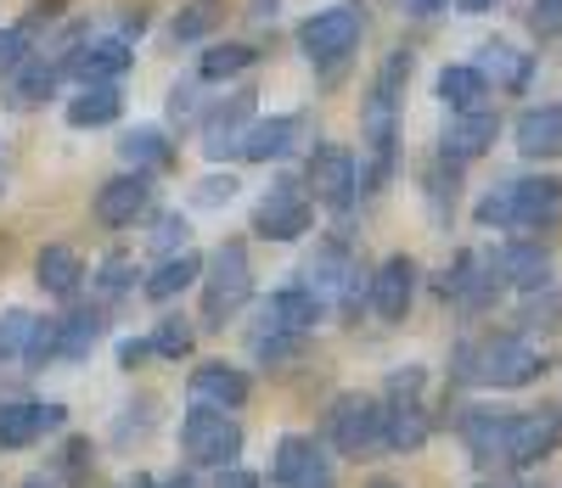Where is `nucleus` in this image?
Returning <instances> with one entry per match:
<instances>
[{"instance_id": "f03ea898", "label": "nucleus", "mask_w": 562, "mask_h": 488, "mask_svg": "<svg viewBox=\"0 0 562 488\" xmlns=\"http://www.w3.org/2000/svg\"><path fill=\"white\" fill-rule=\"evenodd\" d=\"M546 354L529 343L524 331H501V337H479V343H461L456 349V376L461 382H479V387H529L540 382Z\"/></svg>"}, {"instance_id": "58836bf2", "label": "nucleus", "mask_w": 562, "mask_h": 488, "mask_svg": "<svg viewBox=\"0 0 562 488\" xmlns=\"http://www.w3.org/2000/svg\"><path fill=\"white\" fill-rule=\"evenodd\" d=\"M147 343H153V354H164V360H186V354H192V343H198V331H192V320L164 315Z\"/></svg>"}, {"instance_id": "09e8293b", "label": "nucleus", "mask_w": 562, "mask_h": 488, "mask_svg": "<svg viewBox=\"0 0 562 488\" xmlns=\"http://www.w3.org/2000/svg\"><path fill=\"white\" fill-rule=\"evenodd\" d=\"M231 197H237V180H231V174H225V180L214 174V180H203V185H198V203H203V208H214V203H231Z\"/></svg>"}, {"instance_id": "6e6552de", "label": "nucleus", "mask_w": 562, "mask_h": 488, "mask_svg": "<svg viewBox=\"0 0 562 488\" xmlns=\"http://www.w3.org/2000/svg\"><path fill=\"white\" fill-rule=\"evenodd\" d=\"M360 39H366V7H355V0L326 7V12L299 23V52L310 63H321V68H333V73H338V63L349 52H360Z\"/></svg>"}, {"instance_id": "c9c22d12", "label": "nucleus", "mask_w": 562, "mask_h": 488, "mask_svg": "<svg viewBox=\"0 0 562 488\" xmlns=\"http://www.w3.org/2000/svg\"><path fill=\"white\" fill-rule=\"evenodd\" d=\"M259 63V52L248 39H231V45H214V52H203V63H198V79H209V84H225V79H243L248 68Z\"/></svg>"}, {"instance_id": "603ef678", "label": "nucleus", "mask_w": 562, "mask_h": 488, "mask_svg": "<svg viewBox=\"0 0 562 488\" xmlns=\"http://www.w3.org/2000/svg\"><path fill=\"white\" fill-rule=\"evenodd\" d=\"M445 7H450V0H400V12H405V18H439Z\"/></svg>"}, {"instance_id": "de8ad7c7", "label": "nucleus", "mask_w": 562, "mask_h": 488, "mask_svg": "<svg viewBox=\"0 0 562 488\" xmlns=\"http://www.w3.org/2000/svg\"><path fill=\"white\" fill-rule=\"evenodd\" d=\"M169 118L175 124H192L198 118V84H175L169 90Z\"/></svg>"}, {"instance_id": "9b49d317", "label": "nucleus", "mask_w": 562, "mask_h": 488, "mask_svg": "<svg viewBox=\"0 0 562 488\" xmlns=\"http://www.w3.org/2000/svg\"><path fill=\"white\" fill-rule=\"evenodd\" d=\"M501 286H506L501 253H461V259L445 270V281H439V292H445L461 315H484V309L501 298Z\"/></svg>"}, {"instance_id": "c756f323", "label": "nucleus", "mask_w": 562, "mask_h": 488, "mask_svg": "<svg viewBox=\"0 0 562 488\" xmlns=\"http://www.w3.org/2000/svg\"><path fill=\"white\" fill-rule=\"evenodd\" d=\"M248 349H254V360H265V365H288V360H299V354L310 349V331L276 326L270 315H259V326H254V337H248Z\"/></svg>"}, {"instance_id": "a878e982", "label": "nucleus", "mask_w": 562, "mask_h": 488, "mask_svg": "<svg viewBox=\"0 0 562 488\" xmlns=\"http://www.w3.org/2000/svg\"><path fill=\"white\" fill-rule=\"evenodd\" d=\"M490 79L473 68V63H456V68H445L439 73V102L450 107V113H484L490 107Z\"/></svg>"}, {"instance_id": "ddd939ff", "label": "nucleus", "mask_w": 562, "mask_h": 488, "mask_svg": "<svg viewBox=\"0 0 562 488\" xmlns=\"http://www.w3.org/2000/svg\"><path fill=\"white\" fill-rule=\"evenodd\" d=\"M270 483L276 488H338V472H333V461L321 455L315 438L288 432L276 444V455H270Z\"/></svg>"}, {"instance_id": "4be33fe9", "label": "nucleus", "mask_w": 562, "mask_h": 488, "mask_svg": "<svg viewBox=\"0 0 562 488\" xmlns=\"http://www.w3.org/2000/svg\"><path fill=\"white\" fill-rule=\"evenodd\" d=\"M254 394V382L237 371V365H225V360H209L192 371V405H209V410H243Z\"/></svg>"}, {"instance_id": "412c9836", "label": "nucleus", "mask_w": 562, "mask_h": 488, "mask_svg": "<svg viewBox=\"0 0 562 488\" xmlns=\"http://www.w3.org/2000/svg\"><path fill=\"white\" fill-rule=\"evenodd\" d=\"M147 203H153L147 174H113V180L97 191V225L124 230V225H135L140 214H147Z\"/></svg>"}, {"instance_id": "f8f14e48", "label": "nucleus", "mask_w": 562, "mask_h": 488, "mask_svg": "<svg viewBox=\"0 0 562 488\" xmlns=\"http://www.w3.org/2000/svg\"><path fill=\"white\" fill-rule=\"evenodd\" d=\"M304 185H310L315 203H326L333 214H349L355 197H360V158L349 152V146H315Z\"/></svg>"}, {"instance_id": "864d4df0", "label": "nucleus", "mask_w": 562, "mask_h": 488, "mask_svg": "<svg viewBox=\"0 0 562 488\" xmlns=\"http://www.w3.org/2000/svg\"><path fill=\"white\" fill-rule=\"evenodd\" d=\"M214 488H259V477H254V472H243V466H225Z\"/></svg>"}, {"instance_id": "c03bdc74", "label": "nucleus", "mask_w": 562, "mask_h": 488, "mask_svg": "<svg viewBox=\"0 0 562 488\" xmlns=\"http://www.w3.org/2000/svg\"><path fill=\"white\" fill-rule=\"evenodd\" d=\"M529 29L540 39H562V0H529Z\"/></svg>"}, {"instance_id": "5fc2aeb1", "label": "nucleus", "mask_w": 562, "mask_h": 488, "mask_svg": "<svg viewBox=\"0 0 562 488\" xmlns=\"http://www.w3.org/2000/svg\"><path fill=\"white\" fill-rule=\"evenodd\" d=\"M456 7H461V12H495L501 0H456Z\"/></svg>"}, {"instance_id": "f3484780", "label": "nucleus", "mask_w": 562, "mask_h": 488, "mask_svg": "<svg viewBox=\"0 0 562 488\" xmlns=\"http://www.w3.org/2000/svg\"><path fill=\"white\" fill-rule=\"evenodd\" d=\"M512 421H518V410H461V444L467 455H473L479 466H495L506 461V444H512Z\"/></svg>"}, {"instance_id": "20e7f679", "label": "nucleus", "mask_w": 562, "mask_h": 488, "mask_svg": "<svg viewBox=\"0 0 562 488\" xmlns=\"http://www.w3.org/2000/svg\"><path fill=\"white\" fill-rule=\"evenodd\" d=\"M366 270H360V259L349 253V241H321V248L310 253V264H304V286L315 292V304L321 309H338V315H360V304H366V286L371 281H360Z\"/></svg>"}, {"instance_id": "aec40b11", "label": "nucleus", "mask_w": 562, "mask_h": 488, "mask_svg": "<svg viewBox=\"0 0 562 488\" xmlns=\"http://www.w3.org/2000/svg\"><path fill=\"white\" fill-rule=\"evenodd\" d=\"M512 140H518V152H524V158H535V163L562 158V102L524 107V113H518V124H512Z\"/></svg>"}, {"instance_id": "49530a36", "label": "nucleus", "mask_w": 562, "mask_h": 488, "mask_svg": "<svg viewBox=\"0 0 562 488\" xmlns=\"http://www.w3.org/2000/svg\"><path fill=\"white\" fill-rule=\"evenodd\" d=\"M63 477H68V483L90 477V444H85V438H68V450H63Z\"/></svg>"}, {"instance_id": "423d86ee", "label": "nucleus", "mask_w": 562, "mask_h": 488, "mask_svg": "<svg viewBox=\"0 0 562 488\" xmlns=\"http://www.w3.org/2000/svg\"><path fill=\"white\" fill-rule=\"evenodd\" d=\"M422 365H405V371H394L389 376V399H383V450H394V455H411V450H422L428 444V432H434V421H428V405H422Z\"/></svg>"}, {"instance_id": "473e14b6", "label": "nucleus", "mask_w": 562, "mask_h": 488, "mask_svg": "<svg viewBox=\"0 0 562 488\" xmlns=\"http://www.w3.org/2000/svg\"><path fill=\"white\" fill-rule=\"evenodd\" d=\"M265 315H270L276 326H293V331H315V320H321L326 309L315 304V292H310V286L299 281V286H281V292H270Z\"/></svg>"}, {"instance_id": "f257e3e1", "label": "nucleus", "mask_w": 562, "mask_h": 488, "mask_svg": "<svg viewBox=\"0 0 562 488\" xmlns=\"http://www.w3.org/2000/svg\"><path fill=\"white\" fill-rule=\"evenodd\" d=\"M411 52L400 45V52L383 57L378 79H371L366 102H360V185L366 191H383L389 174H394V158H400V95H405V79H411Z\"/></svg>"}, {"instance_id": "cd10ccee", "label": "nucleus", "mask_w": 562, "mask_h": 488, "mask_svg": "<svg viewBox=\"0 0 562 488\" xmlns=\"http://www.w3.org/2000/svg\"><path fill=\"white\" fill-rule=\"evenodd\" d=\"M119 152H124V163H130L135 174H158V169L175 163V146H169V135H164L158 124H135V129L119 140Z\"/></svg>"}, {"instance_id": "13d9d810", "label": "nucleus", "mask_w": 562, "mask_h": 488, "mask_svg": "<svg viewBox=\"0 0 562 488\" xmlns=\"http://www.w3.org/2000/svg\"><path fill=\"white\" fill-rule=\"evenodd\" d=\"M0 191H7V169H0Z\"/></svg>"}, {"instance_id": "b1692460", "label": "nucleus", "mask_w": 562, "mask_h": 488, "mask_svg": "<svg viewBox=\"0 0 562 488\" xmlns=\"http://www.w3.org/2000/svg\"><path fill=\"white\" fill-rule=\"evenodd\" d=\"M254 124V90L231 95V102H220L209 118H203V152L209 158H225V152H243V135Z\"/></svg>"}, {"instance_id": "4d7b16f0", "label": "nucleus", "mask_w": 562, "mask_h": 488, "mask_svg": "<svg viewBox=\"0 0 562 488\" xmlns=\"http://www.w3.org/2000/svg\"><path fill=\"white\" fill-rule=\"evenodd\" d=\"M366 488H400V483H389V477H378V483H366Z\"/></svg>"}, {"instance_id": "bb28decb", "label": "nucleus", "mask_w": 562, "mask_h": 488, "mask_svg": "<svg viewBox=\"0 0 562 488\" xmlns=\"http://www.w3.org/2000/svg\"><path fill=\"white\" fill-rule=\"evenodd\" d=\"M34 281L52 292V298H74V292L85 286V259L74 248H63V241H52V248L34 259Z\"/></svg>"}, {"instance_id": "7ed1b4c3", "label": "nucleus", "mask_w": 562, "mask_h": 488, "mask_svg": "<svg viewBox=\"0 0 562 488\" xmlns=\"http://www.w3.org/2000/svg\"><path fill=\"white\" fill-rule=\"evenodd\" d=\"M479 230H551L562 219V180H501L473 208Z\"/></svg>"}, {"instance_id": "79ce46f5", "label": "nucleus", "mask_w": 562, "mask_h": 488, "mask_svg": "<svg viewBox=\"0 0 562 488\" xmlns=\"http://www.w3.org/2000/svg\"><path fill=\"white\" fill-rule=\"evenodd\" d=\"M130 270H135V264H130L124 253H108V259H102V270H97V286H102V298H124V292L135 286V281H130Z\"/></svg>"}, {"instance_id": "c85d7f7f", "label": "nucleus", "mask_w": 562, "mask_h": 488, "mask_svg": "<svg viewBox=\"0 0 562 488\" xmlns=\"http://www.w3.org/2000/svg\"><path fill=\"white\" fill-rule=\"evenodd\" d=\"M119 113H124L119 84H85L68 102V124L74 129H108V124H119Z\"/></svg>"}, {"instance_id": "e433bc0d", "label": "nucleus", "mask_w": 562, "mask_h": 488, "mask_svg": "<svg viewBox=\"0 0 562 488\" xmlns=\"http://www.w3.org/2000/svg\"><path fill=\"white\" fill-rule=\"evenodd\" d=\"M220 18H225V0H192V7L175 12L169 39H175V45H198V39H209V34L220 29Z\"/></svg>"}, {"instance_id": "a211bd4d", "label": "nucleus", "mask_w": 562, "mask_h": 488, "mask_svg": "<svg viewBox=\"0 0 562 488\" xmlns=\"http://www.w3.org/2000/svg\"><path fill=\"white\" fill-rule=\"evenodd\" d=\"M562 444V416L557 410H518L512 421V444H506V466H535Z\"/></svg>"}, {"instance_id": "4c0bfd02", "label": "nucleus", "mask_w": 562, "mask_h": 488, "mask_svg": "<svg viewBox=\"0 0 562 488\" xmlns=\"http://www.w3.org/2000/svg\"><path fill=\"white\" fill-rule=\"evenodd\" d=\"M29 337H34V315L29 309H7V315H0V365H23Z\"/></svg>"}, {"instance_id": "a19ab883", "label": "nucleus", "mask_w": 562, "mask_h": 488, "mask_svg": "<svg viewBox=\"0 0 562 488\" xmlns=\"http://www.w3.org/2000/svg\"><path fill=\"white\" fill-rule=\"evenodd\" d=\"M524 337L529 331H551V320H557V292L551 286H540V292H529V304H524Z\"/></svg>"}, {"instance_id": "5701e85b", "label": "nucleus", "mask_w": 562, "mask_h": 488, "mask_svg": "<svg viewBox=\"0 0 562 488\" xmlns=\"http://www.w3.org/2000/svg\"><path fill=\"white\" fill-rule=\"evenodd\" d=\"M495 135H501L495 107H484V113H450V124H445V152H439V158L473 163V158H484L490 146H495Z\"/></svg>"}, {"instance_id": "6ab92c4d", "label": "nucleus", "mask_w": 562, "mask_h": 488, "mask_svg": "<svg viewBox=\"0 0 562 488\" xmlns=\"http://www.w3.org/2000/svg\"><path fill=\"white\" fill-rule=\"evenodd\" d=\"M135 68V52L130 39H97V45H79V52H68V73L79 84H119L124 73Z\"/></svg>"}, {"instance_id": "f704fd0d", "label": "nucleus", "mask_w": 562, "mask_h": 488, "mask_svg": "<svg viewBox=\"0 0 562 488\" xmlns=\"http://www.w3.org/2000/svg\"><path fill=\"white\" fill-rule=\"evenodd\" d=\"M198 275H203V259H198V253H175V259H164V264L147 275V286H140V292H147L153 304H169V298H180V292L192 286Z\"/></svg>"}, {"instance_id": "3c124183", "label": "nucleus", "mask_w": 562, "mask_h": 488, "mask_svg": "<svg viewBox=\"0 0 562 488\" xmlns=\"http://www.w3.org/2000/svg\"><path fill=\"white\" fill-rule=\"evenodd\" d=\"M135 488H198V477L192 472H169V477H140Z\"/></svg>"}, {"instance_id": "9d476101", "label": "nucleus", "mask_w": 562, "mask_h": 488, "mask_svg": "<svg viewBox=\"0 0 562 488\" xmlns=\"http://www.w3.org/2000/svg\"><path fill=\"white\" fill-rule=\"evenodd\" d=\"M310 225H315V197H310V185L293 180V174L270 180V191H265L259 208H254V230H259L265 241H299Z\"/></svg>"}, {"instance_id": "8fccbe9b", "label": "nucleus", "mask_w": 562, "mask_h": 488, "mask_svg": "<svg viewBox=\"0 0 562 488\" xmlns=\"http://www.w3.org/2000/svg\"><path fill=\"white\" fill-rule=\"evenodd\" d=\"M153 354V343H147V337H124V343H119V365L124 371H135L140 360H147Z\"/></svg>"}, {"instance_id": "37998d69", "label": "nucleus", "mask_w": 562, "mask_h": 488, "mask_svg": "<svg viewBox=\"0 0 562 488\" xmlns=\"http://www.w3.org/2000/svg\"><path fill=\"white\" fill-rule=\"evenodd\" d=\"M45 360H57V320H34L29 354H23V365H29V371H45Z\"/></svg>"}, {"instance_id": "dca6fc26", "label": "nucleus", "mask_w": 562, "mask_h": 488, "mask_svg": "<svg viewBox=\"0 0 562 488\" xmlns=\"http://www.w3.org/2000/svg\"><path fill=\"white\" fill-rule=\"evenodd\" d=\"M68 421L63 405H45V399H18V405H0V450H29L40 444L45 432H57Z\"/></svg>"}, {"instance_id": "2f4dec72", "label": "nucleus", "mask_w": 562, "mask_h": 488, "mask_svg": "<svg viewBox=\"0 0 562 488\" xmlns=\"http://www.w3.org/2000/svg\"><path fill=\"white\" fill-rule=\"evenodd\" d=\"M63 73H68V68H63L57 57H52V63H45V57H29L18 73H7V79H12V95H7V102H12V107H40L45 95L63 84Z\"/></svg>"}, {"instance_id": "ea45409f", "label": "nucleus", "mask_w": 562, "mask_h": 488, "mask_svg": "<svg viewBox=\"0 0 562 488\" xmlns=\"http://www.w3.org/2000/svg\"><path fill=\"white\" fill-rule=\"evenodd\" d=\"M186 236H192V225H186V214H158L153 219V253H164V259H175V253H186Z\"/></svg>"}, {"instance_id": "0eeeda50", "label": "nucleus", "mask_w": 562, "mask_h": 488, "mask_svg": "<svg viewBox=\"0 0 562 488\" xmlns=\"http://www.w3.org/2000/svg\"><path fill=\"white\" fill-rule=\"evenodd\" d=\"M180 455L192 466H237L243 455V427L231 410H209V405H192L180 416Z\"/></svg>"}, {"instance_id": "2eb2a0df", "label": "nucleus", "mask_w": 562, "mask_h": 488, "mask_svg": "<svg viewBox=\"0 0 562 488\" xmlns=\"http://www.w3.org/2000/svg\"><path fill=\"white\" fill-rule=\"evenodd\" d=\"M411 298H416V259H411V253L383 259L378 275H371V286H366L371 315H378V320H405Z\"/></svg>"}, {"instance_id": "4468645a", "label": "nucleus", "mask_w": 562, "mask_h": 488, "mask_svg": "<svg viewBox=\"0 0 562 488\" xmlns=\"http://www.w3.org/2000/svg\"><path fill=\"white\" fill-rule=\"evenodd\" d=\"M304 129L310 118L304 113H276V118H254L248 135H243V152L248 163H276V158H293L299 146H304Z\"/></svg>"}, {"instance_id": "72a5a7b5", "label": "nucleus", "mask_w": 562, "mask_h": 488, "mask_svg": "<svg viewBox=\"0 0 562 488\" xmlns=\"http://www.w3.org/2000/svg\"><path fill=\"white\" fill-rule=\"evenodd\" d=\"M102 331H108V320L97 315V309H79V315H68V320H57V360H85L90 349L102 343Z\"/></svg>"}, {"instance_id": "393cba45", "label": "nucleus", "mask_w": 562, "mask_h": 488, "mask_svg": "<svg viewBox=\"0 0 562 488\" xmlns=\"http://www.w3.org/2000/svg\"><path fill=\"white\" fill-rule=\"evenodd\" d=\"M473 68L490 79V90H506V95H524L529 79H535V57L518 52V45H506V39H490Z\"/></svg>"}, {"instance_id": "1a4fd4ad", "label": "nucleus", "mask_w": 562, "mask_h": 488, "mask_svg": "<svg viewBox=\"0 0 562 488\" xmlns=\"http://www.w3.org/2000/svg\"><path fill=\"white\" fill-rule=\"evenodd\" d=\"M326 444H333L338 455H378L383 450V405L366 399V394H344L333 399V410H326Z\"/></svg>"}, {"instance_id": "7c9ffc66", "label": "nucleus", "mask_w": 562, "mask_h": 488, "mask_svg": "<svg viewBox=\"0 0 562 488\" xmlns=\"http://www.w3.org/2000/svg\"><path fill=\"white\" fill-rule=\"evenodd\" d=\"M501 264H506V286H524V292L551 286V253L540 241H512V248H501Z\"/></svg>"}, {"instance_id": "6e6d98bb", "label": "nucleus", "mask_w": 562, "mask_h": 488, "mask_svg": "<svg viewBox=\"0 0 562 488\" xmlns=\"http://www.w3.org/2000/svg\"><path fill=\"white\" fill-rule=\"evenodd\" d=\"M23 488H63V483H57V477H29Z\"/></svg>"}, {"instance_id": "a18cd8bd", "label": "nucleus", "mask_w": 562, "mask_h": 488, "mask_svg": "<svg viewBox=\"0 0 562 488\" xmlns=\"http://www.w3.org/2000/svg\"><path fill=\"white\" fill-rule=\"evenodd\" d=\"M29 63V29H0V73H18Z\"/></svg>"}, {"instance_id": "39448f33", "label": "nucleus", "mask_w": 562, "mask_h": 488, "mask_svg": "<svg viewBox=\"0 0 562 488\" xmlns=\"http://www.w3.org/2000/svg\"><path fill=\"white\" fill-rule=\"evenodd\" d=\"M254 298V264L243 241H220L209 270H203V326H225L231 315H243Z\"/></svg>"}]
</instances>
